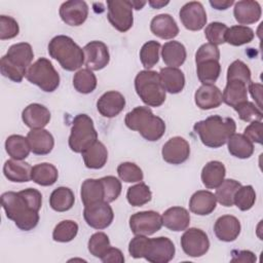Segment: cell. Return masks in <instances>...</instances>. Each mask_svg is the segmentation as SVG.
I'll use <instances>...</instances> for the list:
<instances>
[{
  "label": "cell",
  "mask_w": 263,
  "mask_h": 263,
  "mask_svg": "<svg viewBox=\"0 0 263 263\" xmlns=\"http://www.w3.org/2000/svg\"><path fill=\"white\" fill-rule=\"evenodd\" d=\"M1 204L6 217L23 231L34 229L39 222V208L21 190L7 191L1 195Z\"/></svg>",
  "instance_id": "cell-1"
},
{
  "label": "cell",
  "mask_w": 263,
  "mask_h": 263,
  "mask_svg": "<svg viewBox=\"0 0 263 263\" xmlns=\"http://www.w3.org/2000/svg\"><path fill=\"white\" fill-rule=\"evenodd\" d=\"M128 253L135 259L144 258L151 263H168L176 253L174 242L165 236L148 238L136 235L128 243Z\"/></svg>",
  "instance_id": "cell-2"
},
{
  "label": "cell",
  "mask_w": 263,
  "mask_h": 263,
  "mask_svg": "<svg viewBox=\"0 0 263 263\" xmlns=\"http://www.w3.org/2000/svg\"><path fill=\"white\" fill-rule=\"evenodd\" d=\"M201 143L209 148H220L225 145L236 130V123L231 117L212 115L193 125Z\"/></svg>",
  "instance_id": "cell-3"
},
{
  "label": "cell",
  "mask_w": 263,
  "mask_h": 263,
  "mask_svg": "<svg viewBox=\"0 0 263 263\" xmlns=\"http://www.w3.org/2000/svg\"><path fill=\"white\" fill-rule=\"evenodd\" d=\"M124 123L129 129L139 132L149 142L158 141L165 133L164 121L154 115L148 106H139L126 113Z\"/></svg>",
  "instance_id": "cell-4"
},
{
  "label": "cell",
  "mask_w": 263,
  "mask_h": 263,
  "mask_svg": "<svg viewBox=\"0 0 263 263\" xmlns=\"http://www.w3.org/2000/svg\"><path fill=\"white\" fill-rule=\"evenodd\" d=\"M48 53L66 71L78 70L84 64L83 49L66 35L54 36L49 41Z\"/></svg>",
  "instance_id": "cell-5"
},
{
  "label": "cell",
  "mask_w": 263,
  "mask_h": 263,
  "mask_svg": "<svg viewBox=\"0 0 263 263\" xmlns=\"http://www.w3.org/2000/svg\"><path fill=\"white\" fill-rule=\"evenodd\" d=\"M135 89L148 107H159L166 99V91L162 86L159 73L156 71H140L135 78Z\"/></svg>",
  "instance_id": "cell-6"
},
{
  "label": "cell",
  "mask_w": 263,
  "mask_h": 263,
  "mask_svg": "<svg viewBox=\"0 0 263 263\" xmlns=\"http://www.w3.org/2000/svg\"><path fill=\"white\" fill-rule=\"evenodd\" d=\"M98 141V133L92 119L86 114H78L74 117L68 144L75 153H82Z\"/></svg>",
  "instance_id": "cell-7"
},
{
  "label": "cell",
  "mask_w": 263,
  "mask_h": 263,
  "mask_svg": "<svg viewBox=\"0 0 263 263\" xmlns=\"http://www.w3.org/2000/svg\"><path fill=\"white\" fill-rule=\"evenodd\" d=\"M26 78L45 92L54 91L60 85V75L46 58H40L27 70Z\"/></svg>",
  "instance_id": "cell-8"
},
{
  "label": "cell",
  "mask_w": 263,
  "mask_h": 263,
  "mask_svg": "<svg viewBox=\"0 0 263 263\" xmlns=\"http://www.w3.org/2000/svg\"><path fill=\"white\" fill-rule=\"evenodd\" d=\"M109 23L119 32L128 31L134 24L133 6L128 0H108L107 1Z\"/></svg>",
  "instance_id": "cell-9"
},
{
  "label": "cell",
  "mask_w": 263,
  "mask_h": 263,
  "mask_svg": "<svg viewBox=\"0 0 263 263\" xmlns=\"http://www.w3.org/2000/svg\"><path fill=\"white\" fill-rule=\"evenodd\" d=\"M181 248L183 252L192 258H198L205 255L210 249L208 234L199 228H189L181 236Z\"/></svg>",
  "instance_id": "cell-10"
},
{
  "label": "cell",
  "mask_w": 263,
  "mask_h": 263,
  "mask_svg": "<svg viewBox=\"0 0 263 263\" xmlns=\"http://www.w3.org/2000/svg\"><path fill=\"white\" fill-rule=\"evenodd\" d=\"M161 227V215L155 211L138 212L129 218V228L135 235H152Z\"/></svg>",
  "instance_id": "cell-11"
},
{
  "label": "cell",
  "mask_w": 263,
  "mask_h": 263,
  "mask_svg": "<svg viewBox=\"0 0 263 263\" xmlns=\"http://www.w3.org/2000/svg\"><path fill=\"white\" fill-rule=\"evenodd\" d=\"M83 217L88 226L93 229L102 230L112 224L114 213L109 202L104 200L84 206Z\"/></svg>",
  "instance_id": "cell-12"
},
{
  "label": "cell",
  "mask_w": 263,
  "mask_h": 263,
  "mask_svg": "<svg viewBox=\"0 0 263 263\" xmlns=\"http://www.w3.org/2000/svg\"><path fill=\"white\" fill-rule=\"evenodd\" d=\"M182 25L189 31L201 30L208 22L203 5L198 1H190L182 6L179 12Z\"/></svg>",
  "instance_id": "cell-13"
},
{
  "label": "cell",
  "mask_w": 263,
  "mask_h": 263,
  "mask_svg": "<svg viewBox=\"0 0 263 263\" xmlns=\"http://www.w3.org/2000/svg\"><path fill=\"white\" fill-rule=\"evenodd\" d=\"M82 49L84 53V65L87 69L99 71L109 64V49L104 42L93 40L85 44Z\"/></svg>",
  "instance_id": "cell-14"
},
{
  "label": "cell",
  "mask_w": 263,
  "mask_h": 263,
  "mask_svg": "<svg viewBox=\"0 0 263 263\" xmlns=\"http://www.w3.org/2000/svg\"><path fill=\"white\" fill-rule=\"evenodd\" d=\"M161 155L163 160L170 164H181L189 158L190 145L182 137H173L162 146Z\"/></svg>",
  "instance_id": "cell-15"
},
{
  "label": "cell",
  "mask_w": 263,
  "mask_h": 263,
  "mask_svg": "<svg viewBox=\"0 0 263 263\" xmlns=\"http://www.w3.org/2000/svg\"><path fill=\"white\" fill-rule=\"evenodd\" d=\"M62 21L71 27L81 26L88 16V6L82 0H69L63 2L59 10Z\"/></svg>",
  "instance_id": "cell-16"
},
{
  "label": "cell",
  "mask_w": 263,
  "mask_h": 263,
  "mask_svg": "<svg viewBox=\"0 0 263 263\" xmlns=\"http://www.w3.org/2000/svg\"><path fill=\"white\" fill-rule=\"evenodd\" d=\"M125 107V98L116 90H109L104 92L97 101L98 112L106 118H113L117 116Z\"/></svg>",
  "instance_id": "cell-17"
},
{
  "label": "cell",
  "mask_w": 263,
  "mask_h": 263,
  "mask_svg": "<svg viewBox=\"0 0 263 263\" xmlns=\"http://www.w3.org/2000/svg\"><path fill=\"white\" fill-rule=\"evenodd\" d=\"M51 118L49 110L38 103L28 105L22 112V120L31 129L43 128L46 126Z\"/></svg>",
  "instance_id": "cell-18"
},
{
  "label": "cell",
  "mask_w": 263,
  "mask_h": 263,
  "mask_svg": "<svg viewBox=\"0 0 263 263\" xmlns=\"http://www.w3.org/2000/svg\"><path fill=\"white\" fill-rule=\"evenodd\" d=\"M240 222L232 215L219 217L214 225V232L219 240L230 242L235 240L240 233Z\"/></svg>",
  "instance_id": "cell-19"
},
{
  "label": "cell",
  "mask_w": 263,
  "mask_h": 263,
  "mask_svg": "<svg viewBox=\"0 0 263 263\" xmlns=\"http://www.w3.org/2000/svg\"><path fill=\"white\" fill-rule=\"evenodd\" d=\"M262 14V9L257 1L241 0L234 3L233 15L235 21L241 25H251L257 23Z\"/></svg>",
  "instance_id": "cell-20"
},
{
  "label": "cell",
  "mask_w": 263,
  "mask_h": 263,
  "mask_svg": "<svg viewBox=\"0 0 263 263\" xmlns=\"http://www.w3.org/2000/svg\"><path fill=\"white\" fill-rule=\"evenodd\" d=\"M196 106L201 110H210L219 107L222 102V91L214 84H205L198 87L194 93Z\"/></svg>",
  "instance_id": "cell-21"
},
{
  "label": "cell",
  "mask_w": 263,
  "mask_h": 263,
  "mask_svg": "<svg viewBox=\"0 0 263 263\" xmlns=\"http://www.w3.org/2000/svg\"><path fill=\"white\" fill-rule=\"evenodd\" d=\"M150 30L153 35L161 39H173L179 34V27L175 18L168 13L155 15L150 23Z\"/></svg>",
  "instance_id": "cell-22"
},
{
  "label": "cell",
  "mask_w": 263,
  "mask_h": 263,
  "mask_svg": "<svg viewBox=\"0 0 263 263\" xmlns=\"http://www.w3.org/2000/svg\"><path fill=\"white\" fill-rule=\"evenodd\" d=\"M27 139L30 143L31 152L36 155L49 154L54 146L52 135L44 128L31 129L27 134Z\"/></svg>",
  "instance_id": "cell-23"
},
{
  "label": "cell",
  "mask_w": 263,
  "mask_h": 263,
  "mask_svg": "<svg viewBox=\"0 0 263 263\" xmlns=\"http://www.w3.org/2000/svg\"><path fill=\"white\" fill-rule=\"evenodd\" d=\"M162 225L172 231H184L190 223L189 212L182 206H172L164 211L161 216Z\"/></svg>",
  "instance_id": "cell-24"
},
{
  "label": "cell",
  "mask_w": 263,
  "mask_h": 263,
  "mask_svg": "<svg viewBox=\"0 0 263 263\" xmlns=\"http://www.w3.org/2000/svg\"><path fill=\"white\" fill-rule=\"evenodd\" d=\"M217 199L214 193L208 190H198L194 192L189 200L190 211L198 216H206L215 211Z\"/></svg>",
  "instance_id": "cell-25"
},
{
  "label": "cell",
  "mask_w": 263,
  "mask_h": 263,
  "mask_svg": "<svg viewBox=\"0 0 263 263\" xmlns=\"http://www.w3.org/2000/svg\"><path fill=\"white\" fill-rule=\"evenodd\" d=\"M5 57L16 67L27 71L32 65L31 63L34 59V52L31 44L27 42H20L11 45L8 48Z\"/></svg>",
  "instance_id": "cell-26"
},
{
  "label": "cell",
  "mask_w": 263,
  "mask_h": 263,
  "mask_svg": "<svg viewBox=\"0 0 263 263\" xmlns=\"http://www.w3.org/2000/svg\"><path fill=\"white\" fill-rule=\"evenodd\" d=\"M32 166L23 160L8 159L3 165V174L5 178L14 183H25L31 180Z\"/></svg>",
  "instance_id": "cell-27"
},
{
  "label": "cell",
  "mask_w": 263,
  "mask_h": 263,
  "mask_svg": "<svg viewBox=\"0 0 263 263\" xmlns=\"http://www.w3.org/2000/svg\"><path fill=\"white\" fill-rule=\"evenodd\" d=\"M225 175V165L221 161L212 160L202 167L200 178L205 188L216 189L224 181Z\"/></svg>",
  "instance_id": "cell-28"
},
{
  "label": "cell",
  "mask_w": 263,
  "mask_h": 263,
  "mask_svg": "<svg viewBox=\"0 0 263 263\" xmlns=\"http://www.w3.org/2000/svg\"><path fill=\"white\" fill-rule=\"evenodd\" d=\"M161 57L167 67L178 68L184 64L187 58L185 46L179 41H167L161 47Z\"/></svg>",
  "instance_id": "cell-29"
},
{
  "label": "cell",
  "mask_w": 263,
  "mask_h": 263,
  "mask_svg": "<svg viewBox=\"0 0 263 263\" xmlns=\"http://www.w3.org/2000/svg\"><path fill=\"white\" fill-rule=\"evenodd\" d=\"M81 154L85 166L90 170H100L104 167L108 160V150L106 146L99 140Z\"/></svg>",
  "instance_id": "cell-30"
},
{
  "label": "cell",
  "mask_w": 263,
  "mask_h": 263,
  "mask_svg": "<svg viewBox=\"0 0 263 263\" xmlns=\"http://www.w3.org/2000/svg\"><path fill=\"white\" fill-rule=\"evenodd\" d=\"M159 77L163 88L170 93H179L185 86V75L179 68H162L159 72Z\"/></svg>",
  "instance_id": "cell-31"
},
{
  "label": "cell",
  "mask_w": 263,
  "mask_h": 263,
  "mask_svg": "<svg viewBox=\"0 0 263 263\" xmlns=\"http://www.w3.org/2000/svg\"><path fill=\"white\" fill-rule=\"evenodd\" d=\"M222 99L226 105L232 108L248 101V84L240 80L227 81L222 92Z\"/></svg>",
  "instance_id": "cell-32"
},
{
  "label": "cell",
  "mask_w": 263,
  "mask_h": 263,
  "mask_svg": "<svg viewBox=\"0 0 263 263\" xmlns=\"http://www.w3.org/2000/svg\"><path fill=\"white\" fill-rule=\"evenodd\" d=\"M81 201L84 206L104 201V187L100 179H86L80 190Z\"/></svg>",
  "instance_id": "cell-33"
},
{
  "label": "cell",
  "mask_w": 263,
  "mask_h": 263,
  "mask_svg": "<svg viewBox=\"0 0 263 263\" xmlns=\"http://www.w3.org/2000/svg\"><path fill=\"white\" fill-rule=\"evenodd\" d=\"M229 153L239 159L250 158L254 153V143L243 134H233L227 141Z\"/></svg>",
  "instance_id": "cell-34"
},
{
  "label": "cell",
  "mask_w": 263,
  "mask_h": 263,
  "mask_svg": "<svg viewBox=\"0 0 263 263\" xmlns=\"http://www.w3.org/2000/svg\"><path fill=\"white\" fill-rule=\"evenodd\" d=\"M58 168L49 162L38 163L32 167L31 180L40 186H51L58 181Z\"/></svg>",
  "instance_id": "cell-35"
},
{
  "label": "cell",
  "mask_w": 263,
  "mask_h": 263,
  "mask_svg": "<svg viewBox=\"0 0 263 263\" xmlns=\"http://www.w3.org/2000/svg\"><path fill=\"white\" fill-rule=\"evenodd\" d=\"M5 150L7 154L15 160H24L31 152L30 143L24 136L11 135L5 141Z\"/></svg>",
  "instance_id": "cell-36"
},
{
  "label": "cell",
  "mask_w": 263,
  "mask_h": 263,
  "mask_svg": "<svg viewBox=\"0 0 263 263\" xmlns=\"http://www.w3.org/2000/svg\"><path fill=\"white\" fill-rule=\"evenodd\" d=\"M75 196L68 187L55 188L49 196V205L55 212H67L74 205Z\"/></svg>",
  "instance_id": "cell-37"
},
{
  "label": "cell",
  "mask_w": 263,
  "mask_h": 263,
  "mask_svg": "<svg viewBox=\"0 0 263 263\" xmlns=\"http://www.w3.org/2000/svg\"><path fill=\"white\" fill-rule=\"evenodd\" d=\"M196 73L198 80L202 83V85L214 84L218 80L221 73L220 63L216 60H209L198 63L196 64Z\"/></svg>",
  "instance_id": "cell-38"
},
{
  "label": "cell",
  "mask_w": 263,
  "mask_h": 263,
  "mask_svg": "<svg viewBox=\"0 0 263 263\" xmlns=\"http://www.w3.org/2000/svg\"><path fill=\"white\" fill-rule=\"evenodd\" d=\"M255 33L248 26L236 25L227 29L225 34V42L233 46H240L253 41Z\"/></svg>",
  "instance_id": "cell-39"
},
{
  "label": "cell",
  "mask_w": 263,
  "mask_h": 263,
  "mask_svg": "<svg viewBox=\"0 0 263 263\" xmlns=\"http://www.w3.org/2000/svg\"><path fill=\"white\" fill-rule=\"evenodd\" d=\"M241 184L233 179H224V181L216 188V199L223 206L229 208L233 205L235 192L240 188Z\"/></svg>",
  "instance_id": "cell-40"
},
{
  "label": "cell",
  "mask_w": 263,
  "mask_h": 263,
  "mask_svg": "<svg viewBox=\"0 0 263 263\" xmlns=\"http://www.w3.org/2000/svg\"><path fill=\"white\" fill-rule=\"evenodd\" d=\"M98 84V80L93 72L87 68L80 69L74 74L73 86L74 88L83 95L92 92Z\"/></svg>",
  "instance_id": "cell-41"
},
{
  "label": "cell",
  "mask_w": 263,
  "mask_h": 263,
  "mask_svg": "<svg viewBox=\"0 0 263 263\" xmlns=\"http://www.w3.org/2000/svg\"><path fill=\"white\" fill-rule=\"evenodd\" d=\"M152 198V192L148 185L140 182L130 186L126 192V199L133 206H142L148 203Z\"/></svg>",
  "instance_id": "cell-42"
},
{
  "label": "cell",
  "mask_w": 263,
  "mask_h": 263,
  "mask_svg": "<svg viewBox=\"0 0 263 263\" xmlns=\"http://www.w3.org/2000/svg\"><path fill=\"white\" fill-rule=\"evenodd\" d=\"M78 233V224L73 220H63L55 225L52 231V239L58 242H69Z\"/></svg>",
  "instance_id": "cell-43"
},
{
  "label": "cell",
  "mask_w": 263,
  "mask_h": 263,
  "mask_svg": "<svg viewBox=\"0 0 263 263\" xmlns=\"http://www.w3.org/2000/svg\"><path fill=\"white\" fill-rule=\"evenodd\" d=\"M160 43L155 40H150L143 44L140 49V60L143 67L146 70L151 69L154 67L159 60V50H160Z\"/></svg>",
  "instance_id": "cell-44"
},
{
  "label": "cell",
  "mask_w": 263,
  "mask_h": 263,
  "mask_svg": "<svg viewBox=\"0 0 263 263\" xmlns=\"http://www.w3.org/2000/svg\"><path fill=\"white\" fill-rule=\"evenodd\" d=\"M256 201V192L253 186L246 185L240 186V188L235 192L233 198V204L237 206L242 212L249 211L253 208Z\"/></svg>",
  "instance_id": "cell-45"
},
{
  "label": "cell",
  "mask_w": 263,
  "mask_h": 263,
  "mask_svg": "<svg viewBox=\"0 0 263 263\" xmlns=\"http://www.w3.org/2000/svg\"><path fill=\"white\" fill-rule=\"evenodd\" d=\"M117 174L120 180L125 183L141 182L144 179L142 168L134 162H122L117 166Z\"/></svg>",
  "instance_id": "cell-46"
},
{
  "label": "cell",
  "mask_w": 263,
  "mask_h": 263,
  "mask_svg": "<svg viewBox=\"0 0 263 263\" xmlns=\"http://www.w3.org/2000/svg\"><path fill=\"white\" fill-rule=\"evenodd\" d=\"M236 113L238 114V117L246 122H252V121H261L263 118L262 110L253 102L245 101L237 106L233 108Z\"/></svg>",
  "instance_id": "cell-47"
},
{
  "label": "cell",
  "mask_w": 263,
  "mask_h": 263,
  "mask_svg": "<svg viewBox=\"0 0 263 263\" xmlns=\"http://www.w3.org/2000/svg\"><path fill=\"white\" fill-rule=\"evenodd\" d=\"M89 253L97 258H100L107 252V250L111 247L110 239L108 235L104 232H96L93 233L87 242Z\"/></svg>",
  "instance_id": "cell-48"
},
{
  "label": "cell",
  "mask_w": 263,
  "mask_h": 263,
  "mask_svg": "<svg viewBox=\"0 0 263 263\" xmlns=\"http://www.w3.org/2000/svg\"><path fill=\"white\" fill-rule=\"evenodd\" d=\"M240 80L248 85L252 82L250 68L240 60L232 62L227 69V81Z\"/></svg>",
  "instance_id": "cell-49"
},
{
  "label": "cell",
  "mask_w": 263,
  "mask_h": 263,
  "mask_svg": "<svg viewBox=\"0 0 263 263\" xmlns=\"http://www.w3.org/2000/svg\"><path fill=\"white\" fill-rule=\"evenodd\" d=\"M228 27L220 22H213L209 24L204 29V36L209 43L214 45H220L225 43V34Z\"/></svg>",
  "instance_id": "cell-50"
},
{
  "label": "cell",
  "mask_w": 263,
  "mask_h": 263,
  "mask_svg": "<svg viewBox=\"0 0 263 263\" xmlns=\"http://www.w3.org/2000/svg\"><path fill=\"white\" fill-rule=\"evenodd\" d=\"M100 180L104 187V200L107 202L116 200L121 193V182L114 176H106Z\"/></svg>",
  "instance_id": "cell-51"
},
{
  "label": "cell",
  "mask_w": 263,
  "mask_h": 263,
  "mask_svg": "<svg viewBox=\"0 0 263 263\" xmlns=\"http://www.w3.org/2000/svg\"><path fill=\"white\" fill-rule=\"evenodd\" d=\"M0 70H1V74L8 78L9 80L13 81V82H22L23 78L26 76L27 71L23 70L18 67H16L15 65H13L12 63H10L5 55H3L1 58L0 61Z\"/></svg>",
  "instance_id": "cell-52"
},
{
  "label": "cell",
  "mask_w": 263,
  "mask_h": 263,
  "mask_svg": "<svg viewBox=\"0 0 263 263\" xmlns=\"http://www.w3.org/2000/svg\"><path fill=\"white\" fill-rule=\"evenodd\" d=\"M20 27L17 22L9 15H0V39L6 40L18 35Z\"/></svg>",
  "instance_id": "cell-53"
},
{
  "label": "cell",
  "mask_w": 263,
  "mask_h": 263,
  "mask_svg": "<svg viewBox=\"0 0 263 263\" xmlns=\"http://www.w3.org/2000/svg\"><path fill=\"white\" fill-rule=\"evenodd\" d=\"M209 60H220V50L217 45H214L212 43H204L202 44L195 53V63H201L203 61Z\"/></svg>",
  "instance_id": "cell-54"
},
{
  "label": "cell",
  "mask_w": 263,
  "mask_h": 263,
  "mask_svg": "<svg viewBox=\"0 0 263 263\" xmlns=\"http://www.w3.org/2000/svg\"><path fill=\"white\" fill-rule=\"evenodd\" d=\"M262 130L263 124L261 121H252L243 132V135L252 142L257 144H262Z\"/></svg>",
  "instance_id": "cell-55"
},
{
  "label": "cell",
  "mask_w": 263,
  "mask_h": 263,
  "mask_svg": "<svg viewBox=\"0 0 263 263\" xmlns=\"http://www.w3.org/2000/svg\"><path fill=\"white\" fill-rule=\"evenodd\" d=\"M101 261L104 263H123L124 256L119 249L110 247L107 252L101 257Z\"/></svg>",
  "instance_id": "cell-56"
},
{
  "label": "cell",
  "mask_w": 263,
  "mask_h": 263,
  "mask_svg": "<svg viewBox=\"0 0 263 263\" xmlns=\"http://www.w3.org/2000/svg\"><path fill=\"white\" fill-rule=\"evenodd\" d=\"M231 262H255L257 260L255 254L251 251H232Z\"/></svg>",
  "instance_id": "cell-57"
},
{
  "label": "cell",
  "mask_w": 263,
  "mask_h": 263,
  "mask_svg": "<svg viewBox=\"0 0 263 263\" xmlns=\"http://www.w3.org/2000/svg\"><path fill=\"white\" fill-rule=\"evenodd\" d=\"M248 90L250 91V93H251L252 98L254 99L256 105L262 110V90H263L262 84L251 82L248 85Z\"/></svg>",
  "instance_id": "cell-58"
},
{
  "label": "cell",
  "mask_w": 263,
  "mask_h": 263,
  "mask_svg": "<svg viewBox=\"0 0 263 263\" xmlns=\"http://www.w3.org/2000/svg\"><path fill=\"white\" fill-rule=\"evenodd\" d=\"M210 4L217 10H225L234 4L233 0H211Z\"/></svg>",
  "instance_id": "cell-59"
},
{
  "label": "cell",
  "mask_w": 263,
  "mask_h": 263,
  "mask_svg": "<svg viewBox=\"0 0 263 263\" xmlns=\"http://www.w3.org/2000/svg\"><path fill=\"white\" fill-rule=\"evenodd\" d=\"M148 3H149V5L152 7V8H154V9H159V8H161V7H163V6H165V5H167L168 3H170V1H161V0H150V1H148Z\"/></svg>",
  "instance_id": "cell-60"
},
{
  "label": "cell",
  "mask_w": 263,
  "mask_h": 263,
  "mask_svg": "<svg viewBox=\"0 0 263 263\" xmlns=\"http://www.w3.org/2000/svg\"><path fill=\"white\" fill-rule=\"evenodd\" d=\"M130 3H132L133 8H134V9H136V10H140V9H142V8L147 4V2H146V1H140V0H132V1H130Z\"/></svg>",
  "instance_id": "cell-61"
}]
</instances>
